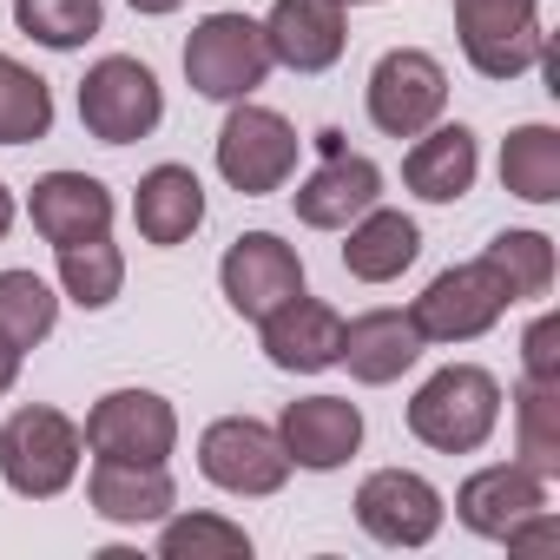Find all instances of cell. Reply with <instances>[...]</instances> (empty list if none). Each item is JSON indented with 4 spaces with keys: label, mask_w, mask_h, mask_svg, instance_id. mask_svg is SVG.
I'll list each match as a JSON object with an SVG mask.
<instances>
[{
    "label": "cell",
    "mask_w": 560,
    "mask_h": 560,
    "mask_svg": "<svg viewBox=\"0 0 560 560\" xmlns=\"http://www.w3.org/2000/svg\"><path fill=\"white\" fill-rule=\"evenodd\" d=\"M14 383H21V350H14L8 337H0V402L14 396Z\"/></svg>",
    "instance_id": "836d02e7"
},
{
    "label": "cell",
    "mask_w": 560,
    "mask_h": 560,
    "mask_svg": "<svg viewBox=\"0 0 560 560\" xmlns=\"http://www.w3.org/2000/svg\"><path fill=\"white\" fill-rule=\"evenodd\" d=\"M86 508L113 527H159L178 508V481L172 468H145V462H93L86 475Z\"/></svg>",
    "instance_id": "44dd1931"
},
{
    "label": "cell",
    "mask_w": 560,
    "mask_h": 560,
    "mask_svg": "<svg viewBox=\"0 0 560 560\" xmlns=\"http://www.w3.org/2000/svg\"><path fill=\"white\" fill-rule=\"evenodd\" d=\"M481 257L494 264V277L508 284V298H514V304H540V298L553 291V270H560V257H553V237H547V231H494Z\"/></svg>",
    "instance_id": "83f0119b"
},
{
    "label": "cell",
    "mask_w": 560,
    "mask_h": 560,
    "mask_svg": "<svg viewBox=\"0 0 560 560\" xmlns=\"http://www.w3.org/2000/svg\"><path fill=\"white\" fill-rule=\"evenodd\" d=\"M501 185L521 205H560V126L527 119L501 139Z\"/></svg>",
    "instance_id": "cb8c5ba5"
},
{
    "label": "cell",
    "mask_w": 560,
    "mask_h": 560,
    "mask_svg": "<svg viewBox=\"0 0 560 560\" xmlns=\"http://www.w3.org/2000/svg\"><path fill=\"white\" fill-rule=\"evenodd\" d=\"M475 178H481V139L455 119H435L429 132H416L409 139V152H402V185L422 198V205H462L468 191H475Z\"/></svg>",
    "instance_id": "d6986e66"
},
{
    "label": "cell",
    "mask_w": 560,
    "mask_h": 560,
    "mask_svg": "<svg viewBox=\"0 0 560 560\" xmlns=\"http://www.w3.org/2000/svg\"><path fill=\"white\" fill-rule=\"evenodd\" d=\"M257 27H264L270 67H291V73H330L350 47V8L343 0H277Z\"/></svg>",
    "instance_id": "5bb4252c"
},
{
    "label": "cell",
    "mask_w": 560,
    "mask_h": 560,
    "mask_svg": "<svg viewBox=\"0 0 560 560\" xmlns=\"http://www.w3.org/2000/svg\"><path fill=\"white\" fill-rule=\"evenodd\" d=\"M60 298L80 311H113L126 291V250L113 237H86V244H60Z\"/></svg>",
    "instance_id": "d4e9b609"
},
{
    "label": "cell",
    "mask_w": 560,
    "mask_h": 560,
    "mask_svg": "<svg viewBox=\"0 0 560 560\" xmlns=\"http://www.w3.org/2000/svg\"><path fill=\"white\" fill-rule=\"evenodd\" d=\"M317 152H324V159H317V172L298 178L291 205H298V224H311V231H343V224H357V218L383 198V165L363 159V152H350L337 126L317 132Z\"/></svg>",
    "instance_id": "8fae6325"
},
{
    "label": "cell",
    "mask_w": 560,
    "mask_h": 560,
    "mask_svg": "<svg viewBox=\"0 0 560 560\" xmlns=\"http://www.w3.org/2000/svg\"><path fill=\"white\" fill-rule=\"evenodd\" d=\"M80 435H86L93 462H145V468H159L178 448V409L159 389H106L86 409Z\"/></svg>",
    "instance_id": "30bf717a"
},
{
    "label": "cell",
    "mask_w": 560,
    "mask_h": 560,
    "mask_svg": "<svg viewBox=\"0 0 560 560\" xmlns=\"http://www.w3.org/2000/svg\"><path fill=\"white\" fill-rule=\"evenodd\" d=\"M257 337H264L270 370H284V376H324V370H337L343 317H337L324 298L298 291V298L277 304L270 317H257Z\"/></svg>",
    "instance_id": "2e32d148"
},
{
    "label": "cell",
    "mask_w": 560,
    "mask_h": 560,
    "mask_svg": "<svg viewBox=\"0 0 560 560\" xmlns=\"http://www.w3.org/2000/svg\"><path fill=\"white\" fill-rule=\"evenodd\" d=\"M185 80L198 100L211 106H231V100H250L264 80H270V47H264V27L250 14H205L185 40Z\"/></svg>",
    "instance_id": "277c9868"
},
{
    "label": "cell",
    "mask_w": 560,
    "mask_h": 560,
    "mask_svg": "<svg viewBox=\"0 0 560 560\" xmlns=\"http://www.w3.org/2000/svg\"><path fill=\"white\" fill-rule=\"evenodd\" d=\"M14 27L47 54H80L106 27V0H14Z\"/></svg>",
    "instance_id": "f546056e"
},
{
    "label": "cell",
    "mask_w": 560,
    "mask_h": 560,
    "mask_svg": "<svg viewBox=\"0 0 560 560\" xmlns=\"http://www.w3.org/2000/svg\"><path fill=\"white\" fill-rule=\"evenodd\" d=\"M350 508H357V527L376 547H429L442 534V514H448L442 488L429 475H416V468H376V475H363V488H357Z\"/></svg>",
    "instance_id": "7c38bea8"
},
{
    "label": "cell",
    "mask_w": 560,
    "mask_h": 560,
    "mask_svg": "<svg viewBox=\"0 0 560 560\" xmlns=\"http://www.w3.org/2000/svg\"><path fill=\"white\" fill-rule=\"evenodd\" d=\"M363 106H370V126L383 139H416L448 113V67L422 47H389L370 67Z\"/></svg>",
    "instance_id": "9c48e42d"
},
{
    "label": "cell",
    "mask_w": 560,
    "mask_h": 560,
    "mask_svg": "<svg viewBox=\"0 0 560 560\" xmlns=\"http://www.w3.org/2000/svg\"><path fill=\"white\" fill-rule=\"evenodd\" d=\"M27 218H34V231L60 250V244L113 237L119 205H113L106 178H93V172H47V178H34V191H27Z\"/></svg>",
    "instance_id": "e0dca14e"
},
{
    "label": "cell",
    "mask_w": 560,
    "mask_h": 560,
    "mask_svg": "<svg viewBox=\"0 0 560 560\" xmlns=\"http://www.w3.org/2000/svg\"><path fill=\"white\" fill-rule=\"evenodd\" d=\"M14 218H21V205H14V191H8V178H0V244H8V231H14Z\"/></svg>",
    "instance_id": "d590c367"
},
{
    "label": "cell",
    "mask_w": 560,
    "mask_h": 560,
    "mask_svg": "<svg viewBox=\"0 0 560 560\" xmlns=\"http://www.w3.org/2000/svg\"><path fill=\"white\" fill-rule=\"evenodd\" d=\"M165 119V86L145 60L132 54H106L86 67L80 80V126L100 139V145H132V139H152Z\"/></svg>",
    "instance_id": "5b68a950"
},
{
    "label": "cell",
    "mask_w": 560,
    "mask_h": 560,
    "mask_svg": "<svg viewBox=\"0 0 560 560\" xmlns=\"http://www.w3.org/2000/svg\"><path fill=\"white\" fill-rule=\"evenodd\" d=\"M501 547H508V553H547V547H560V521H553V508H540V514H527L521 527H508Z\"/></svg>",
    "instance_id": "d6a6232c"
},
{
    "label": "cell",
    "mask_w": 560,
    "mask_h": 560,
    "mask_svg": "<svg viewBox=\"0 0 560 560\" xmlns=\"http://www.w3.org/2000/svg\"><path fill=\"white\" fill-rule=\"evenodd\" d=\"M80 462H86V435L54 402H27L0 422V481L21 501H60L80 481Z\"/></svg>",
    "instance_id": "6da1fadb"
},
{
    "label": "cell",
    "mask_w": 560,
    "mask_h": 560,
    "mask_svg": "<svg viewBox=\"0 0 560 560\" xmlns=\"http://www.w3.org/2000/svg\"><path fill=\"white\" fill-rule=\"evenodd\" d=\"M47 132H54V86L14 54H0V145H40Z\"/></svg>",
    "instance_id": "f1b7e54d"
},
{
    "label": "cell",
    "mask_w": 560,
    "mask_h": 560,
    "mask_svg": "<svg viewBox=\"0 0 560 560\" xmlns=\"http://www.w3.org/2000/svg\"><path fill=\"white\" fill-rule=\"evenodd\" d=\"M508 311H514V298L494 277V264L468 257V264H448L442 277H429V291L409 304V324L422 330V343H475Z\"/></svg>",
    "instance_id": "ba28073f"
},
{
    "label": "cell",
    "mask_w": 560,
    "mask_h": 560,
    "mask_svg": "<svg viewBox=\"0 0 560 560\" xmlns=\"http://www.w3.org/2000/svg\"><path fill=\"white\" fill-rule=\"evenodd\" d=\"M540 508H547V475H534L527 462H488L455 488V521L481 540H508V527H521Z\"/></svg>",
    "instance_id": "ac0fdd59"
},
{
    "label": "cell",
    "mask_w": 560,
    "mask_h": 560,
    "mask_svg": "<svg viewBox=\"0 0 560 560\" xmlns=\"http://www.w3.org/2000/svg\"><path fill=\"white\" fill-rule=\"evenodd\" d=\"M126 8H132V14H145V21H165V14H178V8H185V0H126Z\"/></svg>",
    "instance_id": "e575fe53"
},
{
    "label": "cell",
    "mask_w": 560,
    "mask_h": 560,
    "mask_svg": "<svg viewBox=\"0 0 560 560\" xmlns=\"http://www.w3.org/2000/svg\"><path fill=\"white\" fill-rule=\"evenodd\" d=\"M132 224H139V237L145 244H159V250H172V244H185L198 224H205V185H198V172L191 165H152L145 178H139V191H132Z\"/></svg>",
    "instance_id": "603a6c76"
},
{
    "label": "cell",
    "mask_w": 560,
    "mask_h": 560,
    "mask_svg": "<svg viewBox=\"0 0 560 560\" xmlns=\"http://www.w3.org/2000/svg\"><path fill=\"white\" fill-rule=\"evenodd\" d=\"M218 291H224V304L244 324H257V317H270L284 298L304 291V257H298V244H284L277 231H244L218 257Z\"/></svg>",
    "instance_id": "4fadbf2b"
},
{
    "label": "cell",
    "mask_w": 560,
    "mask_h": 560,
    "mask_svg": "<svg viewBox=\"0 0 560 560\" xmlns=\"http://www.w3.org/2000/svg\"><path fill=\"white\" fill-rule=\"evenodd\" d=\"M159 553L165 560H250V534L231 514H165L159 521Z\"/></svg>",
    "instance_id": "4dcf8cb0"
},
{
    "label": "cell",
    "mask_w": 560,
    "mask_h": 560,
    "mask_svg": "<svg viewBox=\"0 0 560 560\" xmlns=\"http://www.w3.org/2000/svg\"><path fill=\"white\" fill-rule=\"evenodd\" d=\"M343 8H376V0H343Z\"/></svg>",
    "instance_id": "8d00e7d4"
},
{
    "label": "cell",
    "mask_w": 560,
    "mask_h": 560,
    "mask_svg": "<svg viewBox=\"0 0 560 560\" xmlns=\"http://www.w3.org/2000/svg\"><path fill=\"white\" fill-rule=\"evenodd\" d=\"M54 330H60V291L47 284L40 270H0V337L27 357Z\"/></svg>",
    "instance_id": "484cf974"
},
{
    "label": "cell",
    "mask_w": 560,
    "mask_h": 560,
    "mask_svg": "<svg viewBox=\"0 0 560 560\" xmlns=\"http://www.w3.org/2000/svg\"><path fill=\"white\" fill-rule=\"evenodd\" d=\"M198 475L237 501H270L291 481V455L277 442V422L257 416H218L198 435Z\"/></svg>",
    "instance_id": "52a82bcc"
},
{
    "label": "cell",
    "mask_w": 560,
    "mask_h": 560,
    "mask_svg": "<svg viewBox=\"0 0 560 560\" xmlns=\"http://www.w3.org/2000/svg\"><path fill=\"white\" fill-rule=\"evenodd\" d=\"M422 330L409 324V311H389V304H376V311H363V317H350L343 324V350H337V363L357 376V383H370V389H383V383H402L416 363H422Z\"/></svg>",
    "instance_id": "ffe728a7"
},
{
    "label": "cell",
    "mask_w": 560,
    "mask_h": 560,
    "mask_svg": "<svg viewBox=\"0 0 560 560\" xmlns=\"http://www.w3.org/2000/svg\"><path fill=\"white\" fill-rule=\"evenodd\" d=\"M501 429V383L481 363H448L409 396V435L435 455H475Z\"/></svg>",
    "instance_id": "7a4b0ae2"
},
{
    "label": "cell",
    "mask_w": 560,
    "mask_h": 560,
    "mask_svg": "<svg viewBox=\"0 0 560 560\" xmlns=\"http://www.w3.org/2000/svg\"><path fill=\"white\" fill-rule=\"evenodd\" d=\"M514 462H527L534 475H560V383H514Z\"/></svg>",
    "instance_id": "4316f807"
},
{
    "label": "cell",
    "mask_w": 560,
    "mask_h": 560,
    "mask_svg": "<svg viewBox=\"0 0 560 560\" xmlns=\"http://www.w3.org/2000/svg\"><path fill=\"white\" fill-rule=\"evenodd\" d=\"M455 40L481 80H521L547 60L540 34V0H448Z\"/></svg>",
    "instance_id": "8992f818"
},
{
    "label": "cell",
    "mask_w": 560,
    "mask_h": 560,
    "mask_svg": "<svg viewBox=\"0 0 560 560\" xmlns=\"http://www.w3.org/2000/svg\"><path fill=\"white\" fill-rule=\"evenodd\" d=\"M277 442H284L291 468L304 475H337L363 448V409L350 396H298L277 416Z\"/></svg>",
    "instance_id": "9a60e30c"
},
{
    "label": "cell",
    "mask_w": 560,
    "mask_h": 560,
    "mask_svg": "<svg viewBox=\"0 0 560 560\" xmlns=\"http://www.w3.org/2000/svg\"><path fill=\"white\" fill-rule=\"evenodd\" d=\"M521 376L560 383V317H553V311H540V317L521 330Z\"/></svg>",
    "instance_id": "1f68e13d"
},
{
    "label": "cell",
    "mask_w": 560,
    "mask_h": 560,
    "mask_svg": "<svg viewBox=\"0 0 560 560\" xmlns=\"http://www.w3.org/2000/svg\"><path fill=\"white\" fill-rule=\"evenodd\" d=\"M422 257V224L396 205H370L357 224H343V270L357 284H396V277Z\"/></svg>",
    "instance_id": "7402d4cb"
},
{
    "label": "cell",
    "mask_w": 560,
    "mask_h": 560,
    "mask_svg": "<svg viewBox=\"0 0 560 560\" xmlns=\"http://www.w3.org/2000/svg\"><path fill=\"white\" fill-rule=\"evenodd\" d=\"M298 126L277 113V106H257V100H231L224 106V126L211 139V159H218V178L237 191V198H270L298 178Z\"/></svg>",
    "instance_id": "3957f363"
}]
</instances>
